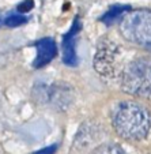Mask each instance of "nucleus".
Segmentation results:
<instances>
[{"mask_svg": "<svg viewBox=\"0 0 151 154\" xmlns=\"http://www.w3.org/2000/svg\"><path fill=\"white\" fill-rule=\"evenodd\" d=\"M56 151V146H49V147H45L42 150H38L33 154H53Z\"/></svg>", "mask_w": 151, "mask_h": 154, "instance_id": "11", "label": "nucleus"}, {"mask_svg": "<svg viewBox=\"0 0 151 154\" xmlns=\"http://www.w3.org/2000/svg\"><path fill=\"white\" fill-rule=\"evenodd\" d=\"M121 87L132 96L151 94V56L137 57L125 66L121 72Z\"/></svg>", "mask_w": 151, "mask_h": 154, "instance_id": "2", "label": "nucleus"}, {"mask_svg": "<svg viewBox=\"0 0 151 154\" xmlns=\"http://www.w3.org/2000/svg\"><path fill=\"white\" fill-rule=\"evenodd\" d=\"M112 123L121 138L128 140H142L150 131L151 116L143 105L134 101H125L114 109Z\"/></svg>", "mask_w": 151, "mask_h": 154, "instance_id": "1", "label": "nucleus"}, {"mask_svg": "<svg viewBox=\"0 0 151 154\" xmlns=\"http://www.w3.org/2000/svg\"><path fill=\"white\" fill-rule=\"evenodd\" d=\"M27 22V17L22 14H11L10 17H7L4 19V25L8 27H17V26H20Z\"/></svg>", "mask_w": 151, "mask_h": 154, "instance_id": "9", "label": "nucleus"}, {"mask_svg": "<svg viewBox=\"0 0 151 154\" xmlns=\"http://www.w3.org/2000/svg\"><path fill=\"white\" fill-rule=\"evenodd\" d=\"M127 11H129V6H119L117 4V6H113L107 10L104 14V17L101 18V20L106 25H110L113 22H116L119 18H121Z\"/></svg>", "mask_w": 151, "mask_h": 154, "instance_id": "7", "label": "nucleus"}, {"mask_svg": "<svg viewBox=\"0 0 151 154\" xmlns=\"http://www.w3.org/2000/svg\"><path fill=\"white\" fill-rule=\"evenodd\" d=\"M34 3H33V0H25L23 3H20L18 6V11L19 12H26V11H30L33 8Z\"/></svg>", "mask_w": 151, "mask_h": 154, "instance_id": "10", "label": "nucleus"}, {"mask_svg": "<svg viewBox=\"0 0 151 154\" xmlns=\"http://www.w3.org/2000/svg\"><path fill=\"white\" fill-rule=\"evenodd\" d=\"M79 30H80V22H79V18H75L71 29L68 30V33H65L63 38V61L70 67H74L78 64L75 42Z\"/></svg>", "mask_w": 151, "mask_h": 154, "instance_id": "5", "label": "nucleus"}, {"mask_svg": "<svg viewBox=\"0 0 151 154\" xmlns=\"http://www.w3.org/2000/svg\"><path fill=\"white\" fill-rule=\"evenodd\" d=\"M4 19H6V18H3V14L0 12V26H2V25L4 23Z\"/></svg>", "mask_w": 151, "mask_h": 154, "instance_id": "12", "label": "nucleus"}, {"mask_svg": "<svg viewBox=\"0 0 151 154\" xmlns=\"http://www.w3.org/2000/svg\"><path fill=\"white\" fill-rule=\"evenodd\" d=\"M120 32L127 41L151 47V10L129 11L120 22Z\"/></svg>", "mask_w": 151, "mask_h": 154, "instance_id": "3", "label": "nucleus"}, {"mask_svg": "<svg viewBox=\"0 0 151 154\" xmlns=\"http://www.w3.org/2000/svg\"><path fill=\"white\" fill-rule=\"evenodd\" d=\"M90 154H125L124 150L119 145L114 143H105L98 147H95Z\"/></svg>", "mask_w": 151, "mask_h": 154, "instance_id": "8", "label": "nucleus"}, {"mask_svg": "<svg viewBox=\"0 0 151 154\" xmlns=\"http://www.w3.org/2000/svg\"><path fill=\"white\" fill-rule=\"evenodd\" d=\"M34 45L37 49V57L33 61V66L35 68L44 67L55 59L57 49H56V44L52 38H42V40L37 41Z\"/></svg>", "mask_w": 151, "mask_h": 154, "instance_id": "6", "label": "nucleus"}, {"mask_svg": "<svg viewBox=\"0 0 151 154\" xmlns=\"http://www.w3.org/2000/svg\"><path fill=\"white\" fill-rule=\"evenodd\" d=\"M121 55L119 45L109 38H102L98 42L94 56V68L104 78H113L117 72V63Z\"/></svg>", "mask_w": 151, "mask_h": 154, "instance_id": "4", "label": "nucleus"}]
</instances>
